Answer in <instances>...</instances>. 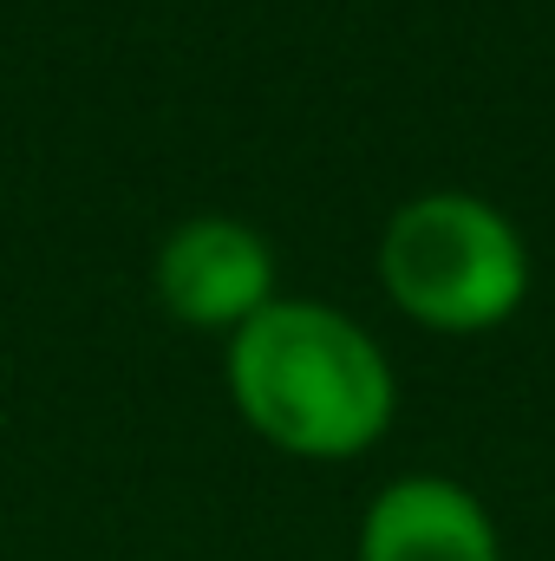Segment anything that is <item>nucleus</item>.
I'll list each match as a JSON object with an SVG mask.
<instances>
[{
    "label": "nucleus",
    "instance_id": "obj_1",
    "mask_svg": "<svg viewBox=\"0 0 555 561\" xmlns=\"http://www.w3.org/2000/svg\"><path fill=\"white\" fill-rule=\"evenodd\" d=\"M229 392L262 444L307 463H347L393 424L380 340L327 300H269L229 333Z\"/></svg>",
    "mask_w": 555,
    "mask_h": 561
},
{
    "label": "nucleus",
    "instance_id": "obj_2",
    "mask_svg": "<svg viewBox=\"0 0 555 561\" xmlns=\"http://www.w3.org/2000/svg\"><path fill=\"white\" fill-rule=\"evenodd\" d=\"M380 280L393 307L431 333L503 327L530 294V249L517 222L471 190H424L380 236Z\"/></svg>",
    "mask_w": 555,
    "mask_h": 561
},
{
    "label": "nucleus",
    "instance_id": "obj_3",
    "mask_svg": "<svg viewBox=\"0 0 555 561\" xmlns=\"http://www.w3.org/2000/svg\"><path fill=\"white\" fill-rule=\"evenodd\" d=\"M150 287L177 327L236 333L275 300V249L242 216H190L157 242Z\"/></svg>",
    "mask_w": 555,
    "mask_h": 561
},
{
    "label": "nucleus",
    "instance_id": "obj_4",
    "mask_svg": "<svg viewBox=\"0 0 555 561\" xmlns=\"http://www.w3.org/2000/svg\"><path fill=\"white\" fill-rule=\"evenodd\" d=\"M360 561H503L490 510L451 477H399L366 503Z\"/></svg>",
    "mask_w": 555,
    "mask_h": 561
}]
</instances>
